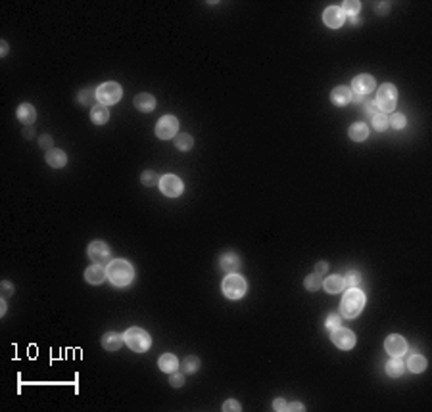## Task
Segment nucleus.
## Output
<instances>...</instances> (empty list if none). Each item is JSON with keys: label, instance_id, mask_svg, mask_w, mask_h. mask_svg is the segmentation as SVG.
Here are the masks:
<instances>
[{"label": "nucleus", "instance_id": "f257e3e1", "mask_svg": "<svg viewBox=\"0 0 432 412\" xmlns=\"http://www.w3.org/2000/svg\"><path fill=\"white\" fill-rule=\"evenodd\" d=\"M363 307H365V293L357 290V288H350L342 297L340 314L346 316V318H355V316L361 314Z\"/></svg>", "mask_w": 432, "mask_h": 412}, {"label": "nucleus", "instance_id": "f03ea898", "mask_svg": "<svg viewBox=\"0 0 432 412\" xmlns=\"http://www.w3.org/2000/svg\"><path fill=\"white\" fill-rule=\"evenodd\" d=\"M108 278L112 284L123 288V286H129L134 278V271L131 267V263H127L125 259H115V261L110 263L108 267Z\"/></svg>", "mask_w": 432, "mask_h": 412}, {"label": "nucleus", "instance_id": "7ed1b4c3", "mask_svg": "<svg viewBox=\"0 0 432 412\" xmlns=\"http://www.w3.org/2000/svg\"><path fill=\"white\" fill-rule=\"evenodd\" d=\"M125 343L133 349L134 353H144V351H148L150 349V343H152V340H150V336H148V332L146 330H142V328H136V326H133V328H129L127 332H125Z\"/></svg>", "mask_w": 432, "mask_h": 412}, {"label": "nucleus", "instance_id": "20e7f679", "mask_svg": "<svg viewBox=\"0 0 432 412\" xmlns=\"http://www.w3.org/2000/svg\"><path fill=\"white\" fill-rule=\"evenodd\" d=\"M377 106L382 113H392L396 110V104H398V91L396 87L390 85V83H384L379 92H377Z\"/></svg>", "mask_w": 432, "mask_h": 412}, {"label": "nucleus", "instance_id": "39448f33", "mask_svg": "<svg viewBox=\"0 0 432 412\" xmlns=\"http://www.w3.org/2000/svg\"><path fill=\"white\" fill-rule=\"evenodd\" d=\"M248 290L246 280L240 276V274H227V278L223 280V293H225L229 299H242L244 293Z\"/></svg>", "mask_w": 432, "mask_h": 412}, {"label": "nucleus", "instance_id": "423d86ee", "mask_svg": "<svg viewBox=\"0 0 432 412\" xmlns=\"http://www.w3.org/2000/svg\"><path fill=\"white\" fill-rule=\"evenodd\" d=\"M121 94H123L121 87L117 83L110 80V83H104L96 89V100L100 102L102 106H113V104H117L121 100Z\"/></svg>", "mask_w": 432, "mask_h": 412}, {"label": "nucleus", "instance_id": "0eeeda50", "mask_svg": "<svg viewBox=\"0 0 432 412\" xmlns=\"http://www.w3.org/2000/svg\"><path fill=\"white\" fill-rule=\"evenodd\" d=\"M179 131V121L175 115H164L162 119L156 123V136L162 140H171L177 136Z\"/></svg>", "mask_w": 432, "mask_h": 412}, {"label": "nucleus", "instance_id": "6e6552de", "mask_svg": "<svg viewBox=\"0 0 432 412\" xmlns=\"http://www.w3.org/2000/svg\"><path fill=\"white\" fill-rule=\"evenodd\" d=\"M332 343L338 347V349H342V351H350V349H353L355 347V334L351 332V330H348V328H342V326H338L336 330H332Z\"/></svg>", "mask_w": 432, "mask_h": 412}, {"label": "nucleus", "instance_id": "1a4fd4ad", "mask_svg": "<svg viewBox=\"0 0 432 412\" xmlns=\"http://www.w3.org/2000/svg\"><path fill=\"white\" fill-rule=\"evenodd\" d=\"M160 190L164 192L167 198H177L183 194V181L175 175H165L160 179Z\"/></svg>", "mask_w": 432, "mask_h": 412}, {"label": "nucleus", "instance_id": "9d476101", "mask_svg": "<svg viewBox=\"0 0 432 412\" xmlns=\"http://www.w3.org/2000/svg\"><path fill=\"white\" fill-rule=\"evenodd\" d=\"M377 89V83L375 79L371 77V75H357L355 79L351 80V91L355 92V94H359V96H367L371 92Z\"/></svg>", "mask_w": 432, "mask_h": 412}, {"label": "nucleus", "instance_id": "9b49d317", "mask_svg": "<svg viewBox=\"0 0 432 412\" xmlns=\"http://www.w3.org/2000/svg\"><path fill=\"white\" fill-rule=\"evenodd\" d=\"M344 20H346V14L344 10L340 8V6H329L325 14H323V21H325V25L330 27V29H338L344 25Z\"/></svg>", "mask_w": 432, "mask_h": 412}, {"label": "nucleus", "instance_id": "f8f14e48", "mask_svg": "<svg viewBox=\"0 0 432 412\" xmlns=\"http://www.w3.org/2000/svg\"><path fill=\"white\" fill-rule=\"evenodd\" d=\"M89 257L93 259V263L96 265H104V263L110 261V248L104 243V241H93L91 245H89Z\"/></svg>", "mask_w": 432, "mask_h": 412}, {"label": "nucleus", "instance_id": "ddd939ff", "mask_svg": "<svg viewBox=\"0 0 432 412\" xmlns=\"http://www.w3.org/2000/svg\"><path fill=\"white\" fill-rule=\"evenodd\" d=\"M384 347H386V353L392 355V357H401L403 353L407 351V343L405 340L398 336V334H392L386 338V342H384Z\"/></svg>", "mask_w": 432, "mask_h": 412}, {"label": "nucleus", "instance_id": "4468645a", "mask_svg": "<svg viewBox=\"0 0 432 412\" xmlns=\"http://www.w3.org/2000/svg\"><path fill=\"white\" fill-rule=\"evenodd\" d=\"M219 267H221V271H225L227 274H235V272L240 271V257L233 252L223 253L221 259H219Z\"/></svg>", "mask_w": 432, "mask_h": 412}, {"label": "nucleus", "instance_id": "2eb2a0df", "mask_svg": "<svg viewBox=\"0 0 432 412\" xmlns=\"http://www.w3.org/2000/svg\"><path fill=\"white\" fill-rule=\"evenodd\" d=\"M330 100H332L334 106L344 108V106H348V104L353 100V92H351V89H348V87H336L334 91L330 92Z\"/></svg>", "mask_w": 432, "mask_h": 412}, {"label": "nucleus", "instance_id": "dca6fc26", "mask_svg": "<svg viewBox=\"0 0 432 412\" xmlns=\"http://www.w3.org/2000/svg\"><path fill=\"white\" fill-rule=\"evenodd\" d=\"M106 276H108V271L104 269L102 265H96L94 263L93 267H89L87 272H85V278L89 284H93V286H100L104 280H106Z\"/></svg>", "mask_w": 432, "mask_h": 412}, {"label": "nucleus", "instance_id": "f3484780", "mask_svg": "<svg viewBox=\"0 0 432 412\" xmlns=\"http://www.w3.org/2000/svg\"><path fill=\"white\" fill-rule=\"evenodd\" d=\"M134 108L138 111H142V113H150V111H154L156 108V98L152 94H138V96H134Z\"/></svg>", "mask_w": 432, "mask_h": 412}, {"label": "nucleus", "instance_id": "a211bd4d", "mask_svg": "<svg viewBox=\"0 0 432 412\" xmlns=\"http://www.w3.org/2000/svg\"><path fill=\"white\" fill-rule=\"evenodd\" d=\"M123 342H125V338L121 334L108 332V334H104V338H102V347L106 351H117V349L123 345Z\"/></svg>", "mask_w": 432, "mask_h": 412}, {"label": "nucleus", "instance_id": "6ab92c4d", "mask_svg": "<svg viewBox=\"0 0 432 412\" xmlns=\"http://www.w3.org/2000/svg\"><path fill=\"white\" fill-rule=\"evenodd\" d=\"M323 286H325V292L340 293V292H344V290H346V280H344V276L334 274V276H329L327 280L323 282Z\"/></svg>", "mask_w": 432, "mask_h": 412}, {"label": "nucleus", "instance_id": "aec40b11", "mask_svg": "<svg viewBox=\"0 0 432 412\" xmlns=\"http://www.w3.org/2000/svg\"><path fill=\"white\" fill-rule=\"evenodd\" d=\"M46 163L50 167H54V169H60V167H63L67 163V155L62 150H58V148H52V150L46 151Z\"/></svg>", "mask_w": 432, "mask_h": 412}, {"label": "nucleus", "instance_id": "412c9836", "mask_svg": "<svg viewBox=\"0 0 432 412\" xmlns=\"http://www.w3.org/2000/svg\"><path fill=\"white\" fill-rule=\"evenodd\" d=\"M18 119L23 123V125H31L37 119V111L33 108L31 104H21L18 108Z\"/></svg>", "mask_w": 432, "mask_h": 412}, {"label": "nucleus", "instance_id": "4be33fe9", "mask_svg": "<svg viewBox=\"0 0 432 412\" xmlns=\"http://www.w3.org/2000/svg\"><path fill=\"white\" fill-rule=\"evenodd\" d=\"M91 121H93L94 125H104V123H108V121H110V110H108V106H102V104L93 106Z\"/></svg>", "mask_w": 432, "mask_h": 412}, {"label": "nucleus", "instance_id": "5701e85b", "mask_svg": "<svg viewBox=\"0 0 432 412\" xmlns=\"http://www.w3.org/2000/svg\"><path fill=\"white\" fill-rule=\"evenodd\" d=\"M158 364H160V368L167 374L177 372V368H179V361H177L175 355H171V353L162 355V357H160V361H158Z\"/></svg>", "mask_w": 432, "mask_h": 412}, {"label": "nucleus", "instance_id": "b1692460", "mask_svg": "<svg viewBox=\"0 0 432 412\" xmlns=\"http://www.w3.org/2000/svg\"><path fill=\"white\" fill-rule=\"evenodd\" d=\"M348 134H350V138L353 142H363L369 136V127L365 123H353L350 127V131H348Z\"/></svg>", "mask_w": 432, "mask_h": 412}, {"label": "nucleus", "instance_id": "393cba45", "mask_svg": "<svg viewBox=\"0 0 432 412\" xmlns=\"http://www.w3.org/2000/svg\"><path fill=\"white\" fill-rule=\"evenodd\" d=\"M403 372H405V364H403V361H401V359H398V357H392L390 361L386 362V374H388V376H392V378H398V376H403Z\"/></svg>", "mask_w": 432, "mask_h": 412}, {"label": "nucleus", "instance_id": "a878e982", "mask_svg": "<svg viewBox=\"0 0 432 412\" xmlns=\"http://www.w3.org/2000/svg\"><path fill=\"white\" fill-rule=\"evenodd\" d=\"M407 368H409L413 374L424 372V368H426V359H424L422 355H411L409 361H407Z\"/></svg>", "mask_w": 432, "mask_h": 412}, {"label": "nucleus", "instance_id": "bb28decb", "mask_svg": "<svg viewBox=\"0 0 432 412\" xmlns=\"http://www.w3.org/2000/svg\"><path fill=\"white\" fill-rule=\"evenodd\" d=\"M175 146L181 151L192 150V146H194V138H192L190 134H186V132H183V134H177V136H175Z\"/></svg>", "mask_w": 432, "mask_h": 412}, {"label": "nucleus", "instance_id": "cd10ccee", "mask_svg": "<svg viewBox=\"0 0 432 412\" xmlns=\"http://www.w3.org/2000/svg\"><path fill=\"white\" fill-rule=\"evenodd\" d=\"M304 286H306L308 292H317L321 286H323V276H319V274H309L308 278L304 280Z\"/></svg>", "mask_w": 432, "mask_h": 412}, {"label": "nucleus", "instance_id": "c85d7f7f", "mask_svg": "<svg viewBox=\"0 0 432 412\" xmlns=\"http://www.w3.org/2000/svg\"><path fill=\"white\" fill-rule=\"evenodd\" d=\"M342 10H344V14H348L350 18H353V16H357L361 10V2L359 0H346L344 4H342Z\"/></svg>", "mask_w": 432, "mask_h": 412}, {"label": "nucleus", "instance_id": "c756f323", "mask_svg": "<svg viewBox=\"0 0 432 412\" xmlns=\"http://www.w3.org/2000/svg\"><path fill=\"white\" fill-rule=\"evenodd\" d=\"M373 127H375V131H386L388 129V117H386V113H377L375 117H373Z\"/></svg>", "mask_w": 432, "mask_h": 412}, {"label": "nucleus", "instance_id": "7c9ffc66", "mask_svg": "<svg viewBox=\"0 0 432 412\" xmlns=\"http://www.w3.org/2000/svg\"><path fill=\"white\" fill-rule=\"evenodd\" d=\"M183 368H185V374H194L198 372V368H200V359L198 357H186L185 364H183Z\"/></svg>", "mask_w": 432, "mask_h": 412}, {"label": "nucleus", "instance_id": "2f4dec72", "mask_svg": "<svg viewBox=\"0 0 432 412\" xmlns=\"http://www.w3.org/2000/svg\"><path fill=\"white\" fill-rule=\"evenodd\" d=\"M388 127H394V129H403L405 127V117L401 115V113H392L390 117H388Z\"/></svg>", "mask_w": 432, "mask_h": 412}, {"label": "nucleus", "instance_id": "473e14b6", "mask_svg": "<svg viewBox=\"0 0 432 412\" xmlns=\"http://www.w3.org/2000/svg\"><path fill=\"white\" fill-rule=\"evenodd\" d=\"M94 98H96V92L91 91V89H87V91L79 92V102H81L83 106H93Z\"/></svg>", "mask_w": 432, "mask_h": 412}, {"label": "nucleus", "instance_id": "72a5a7b5", "mask_svg": "<svg viewBox=\"0 0 432 412\" xmlns=\"http://www.w3.org/2000/svg\"><path fill=\"white\" fill-rule=\"evenodd\" d=\"M344 280H346V286H350V288H357L361 284V274L357 271H350L346 276H344Z\"/></svg>", "mask_w": 432, "mask_h": 412}, {"label": "nucleus", "instance_id": "f704fd0d", "mask_svg": "<svg viewBox=\"0 0 432 412\" xmlns=\"http://www.w3.org/2000/svg\"><path fill=\"white\" fill-rule=\"evenodd\" d=\"M140 182H142L144 186H156V184H160L158 182V175L154 171H144L140 175Z\"/></svg>", "mask_w": 432, "mask_h": 412}, {"label": "nucleus", "instance_id": "c9c22d12", "mask_svg": "<svg viewBox=\"0 0 432 412\" xmlns=\"http://www.w3.org/2000/svg\"><path fill=\"white\" fill-rule=\"evenodd\" d=\"M338 326H342V324H340V314H329L327 320H325V330L332 332V330H336Z\"/></svg>", "mask_w": 432, "mask_h": 412}, {"label": "nucleus", "instance_id": "e433bc0d", "mask_svg": "<svg viewBox=\"0 0 432 412\" xmlns=\"http://www.w3.org/2000/svg\"><path fill=\"white\" fill-rule=\"evenodd\" d=\"M363 110H365V113H367V115H373V117H375V115H377V113H381V110H379V106H377V102L375 100H371V102H367V104H365V106H363Z\"/></svg>", "mask_w": 432, "mask_h": 412}, {"label": "nucleus", "instance_id": "4c0bfd02", "mask_svg": "<svg viewBox=\"0 0 432 412\" xmlns=\"http://www.w3.org/2000/svg\"><path fill=\"white\" fill-rule=\"evenodd\" d=\"M223 410H225V412H231V410L240 412V410H242V406H240V402H238V401H233V399H229V401L223 402Z\"/></svg>", "mask_w": 432, "mask_h": 412}, {"label": "nucleus", "instance_id": "58836bf2", "mask_svg": "<svg viewBox=\"0 0 432 412\" xmlns=\"http://www.w3.org/2000/svg\"><path fill=\"white\" fill-rule=\"evenodd\" d=\"M169 383H171L173 387H181V385L185 383V376H183V374L173 372V374H171V378H169Z\"/></svg>", "mask_w": 432, "mask_h": 412}, {"label": "nucleus", "instance_id": "ea45409f", "mask_svg": "<svg viewBox=\"0 0 432 412\" xmlns=\"http://www.w3.org/2000/svg\"><path fill=\"white\" fill-rule=\"evenodd\" d=\"M12 293H14V286H12V282L4 280V282H2V299L10 297Z\"/></svg>", "mask_w": 432, "mask_h": 412}, {"label": "nucleus", "instance_id": "a19ab883", "mask_svg": "<svg viewBox=\"0 0 432 412\" xmlns=\"http://www.w3.org/2000/svg\"><path fill=\"white\" fill-rule=\"evenodd\" d=\"M327 271H329V263L327 261H319L315 265V274L323 276V274H327Z\"/></svg>", "mask_w": 432, "mask_h": 412}, {"label": "nucleus", "instance_id": "79ce46f5", "mask_svg": "<svg viewBox=\"0 0 432 412\" xmlns=\"http://www.w3.org/2000/svg\"><path fill=\"white\" fill-rule=\"evenodd\" d=\"M39 144H41V148H44V150H46V151L52 150V136H48V134H44V136H41V140H39Z\"/></svg>", "mask_w": 432, "mask_h": 412}, {"label": "nucleus", "instance_id": "37998d69", "mask_svg": "<svg viewBox=\"0 0 432 412\" xmlns=\"http://www.w3.org/2000/svg\"><path fill=\"white\" fill-rule=\"evenodd\" d=\"M273 410H277V412L286 410V401H284V399H280V397L275 399V401H273Z\"/></svg>", "mask_w": 432, "mask_h": 412}, {"label": "nucleus", "instance_id": "c03bdc74", "mask_svg": "<svg viewBox=\"0 0 432 412\" xmlns=\"http://www.w3.org/2000/svg\"><path fill=\"white\" fill-rule=\"evenodd\" d=\"M286 410H298V412H304L306 410V406L302 404V402H290V404H286Z\"/></svg>", "mask_w": 432, "mask_h": 412}, {"label": "nucleus", "instance_id": "a18cd8bd", "mask_svg": "<svg viewBox=\"0 0 432 412\" xmlns=\"http://www.w3.org/2000/svg\"><path fill=\"white\" fill-rule=\"evenodd\" d=\"M388 12H390V4H388V2H381L379 8H377V14H379V16H384V14H388Z\"/></svg>", "mask_w": 432, "mask_h": 412}, {"label": "nucleus", "instance_id": "49530a36", "mask_svg": "<svg viewBox=\"0 0 432 412\" xmlns=\"http://www.w3.org/2000/svg\"><path fill=\"white\" fill-rule=\"evenodd\" d=\"M8 50H10L8 42H6V40H2V42H0V54H2V56H6V54H8Z\"/></svg>", "mask_w": 432, "mask_h": 412}, {"label": "nucleus", "instance_id": "de8ad7c7", "mask_svg": "<svg viewBox=\"0 0 432 412\" xmlns=\"http://www.w3.org/2000/svg\"><path fill=\"white\" fill-rule=\"evenodd\" d=\"M6 312V301L2 299V303H0V314H4Z\"/></svg>", "mask_w": 432, "mask_h": 412}, {"label": "nucleus", "instance_id": "09e8293b", "mask_svg": "<svg viewBox=\"0 0 432 412\" xmlns=\"http://www.w3.org/2000/svg\"><path fill=\"white\" fill-rule=\"evenodd\" d=\"M351 23H353V25H359L361 20H359V18H357V16H353V18H351Z\"/></svg>", "mask_w": 432, "mask_h": 412}]
</instances>
